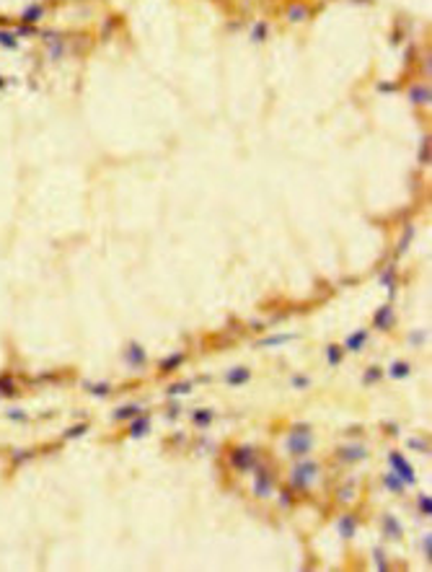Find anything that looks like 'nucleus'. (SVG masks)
<instances>
[{
	"mask_svg": "<svg viewBox=\"0 0 432 572\" xmlns=\"http://www.w3.org/2000/svg\"><path fill=\"white\" fill-rule=\"evenodd\" d=\"M192 419H194V425H199V427H207V425L212 422V412H210V409H197V412L192 414Z\"/></svg>",
	"mask_w": 432,
	"mask_h": 572,
	"instance_id": "obj_12",
	"label": "nucleus"
},
{
	"mask_svg": "<svg viewBox=\"0 0 432 572\" xmlns=\"http://www.w3.org/2000/svg\"><path fill=\"white\" fill-rule=\"evenodd\" d=\"M140 412H142V409H140L137 404H127V407H122V409L114 412V417H117V419H132V417H137Z\"/></svg>",
	"mask_w": 432,
	"mask_h": 572,
	"instance_id": "obj_11",
	"label": "nucleus"
},
{
	"mask_svg": "<svg viewBox=\"0 0 432 572\" xmlns=\"http://www.w3.org/2000/svg\"><path fill=\"white\" fill-rule=\"evenodd\" d=\"M280 502H282V505H290V502H293L290 492H282V495H280Z\"/></svg>",
	"mask_w": 432,
	"mask_h": 572,
	"instance_id": "obj_29",
	"label": "nucleus"
},
{
	"mask_svg": "<svg viewBox=\"0 0 432 572\" xmlns=\"http://www.w3.org/2000/svg\"><path fill=\"white\" fill-rule=\"evenodd\" d=\"M326 357H329V363H331V365H339V363H342V357H344V352H342V347H336V345H329V350H326Z\"/></svg>",
	"mask_w": 432,
	"mask_h": 572,
	"instance_id": "obj_17",
	"label": "nucleus"
},
{
	"mask_svg": "<svg viewBox=\"0 0 432 572\" xmlns=\"http://www.w3.org/2000/svg\"><path fill=\"white\" fill-rule=\"evenodd\" d=\"M365 339H367V332H365V329H357V332H355V334H352V337H350L347 342H344V350H350V352H357V350L362 347V342H365Z\"/></svg>",
	"mask_w": 432,
	"mask_h": 572,
	"instance_id": "obj_8",
	"label": "nucleus"
},
{
	"mask_svg": "<svg viewBox=\"0 0 432 572\" xmlns=\"http://www.w3.org/2000/svg\"><path fill=\"white\" fill-rule=\"evenodd\" d=\"M189 388H192V383H176V386L168 388V394H171V396H179V394H187Z\"/></svg>",
	"mask_w": 432,
	"mask_h": 572,
	"instance_id": "obj_20",
	"label": "nucleus"
},
{
	"mask_svg": "<svg viewBox=\"0 0 432 572\" xmlns=\"http://www.w3.org/2000/svg\"><path fill=\"white\" fill-rule=\"evenodd\" d=\"M0 44L3 47H16V37L8 34V32H0Z\"/></svg>",
	"mask_w": 432,
	"mask_h": 572,
	"instance_id": "obj_21",
	"label": "nucleus"
},
{
	"mask_svg": "<svg viewBox=\"0 0 432 572\" xmlns=\"http://www.w3.org/2000/svg\"><path fill=\"white\" fill-rule=\"evenodd\" d=\"M311 445H313L311 435H300V433H293L290 438H287V448H290V453H295V456H308Z\"/></svg>",
	"mask_w": 432,
	"mask_h": 572,
	"instance_id": "obj_3",
	"label": "nucleus"
},
{
	"mask_svg": "<svg viewBox=\"0 0 432 572\" xmlns=\"http://www.w3.org/2000/svg\"><path fill=\"white\" fill-rule=\"evenodd\" d=\"M383 528H386V531H388V533H391L393 538H398V536H401V526L396 523V518H393V516H386V523H383Z\"/></svg>",
	"mask_w": 432,
	"mask_h": 572,
	"instance_id": "obj_18",
	"label": "nucleus"
},
{
	"mask_svg": "<svg viewBox=\"0 0 432 572\" xmlns=\"http://www.w3.org/2000/svg\"><path fill=\"white\" fill-rule=\"evenodd\" d=\"M254 450L249 448V445H241V448H236L233 450V456H230V461H233V466L236 469H241V471H246L251 464H254V456H251Z\"/></svg>",
	"mask_w": 432,
	"mask_h": 572,
	"instance_id": "obj_4",
	"label": "nucleus"
},
{
	"mask_svg": "<svg viewBox=\"0 0 432 572\" xmlns=\"http://www.w3.org/2000/svg\"><path fill=\"white\" fill-rule=\"evenodd\" d=\"M388 373H391L393 378H404V376H409V365L398 360V363H393V365H391V370H388Z\"/></svg>",
	"mask_w": 432,
	"mask_h": 572,
	"instance_id": "obj_16",
	"label": "nucleus"
},
{
	"mask_svg": "<svg viewBox=\"0 0 432 572\" xmlns=\"http://www.w3.org/2000/svg\"><path fill=\"white\" fill-rule=\"evenodd\" d=\"M293 383H295V386H305L308 381H305V378H293Z\"/></svg>",
	"mask_w": 432,
	"mask_h": 572,
	"instance_id": "obj_31",
	"label": "nucleus"
},
{
	"mask_svg": "<svg viewBox=\"0 0 432 572\" xmlns=\"http://www.w3.org/2000/svg\"><path fill=\"white\" fill-rule=\"evenodd\" d=\"M381 376H383V373H381L378 368H370V370H367V376H365V383H376Z\"/></svg>",
	"mask_w": 432,
	"mask_h": 572,
	"instance_id": "obj_22",
	"label": "nucleus"
},
{
	"mask_svg": "<svg viewBox=\"0 0 432 572\" xmlns=\"http://www.w3.org/2000/svg\"><path fill=\"white\" fill-rule=\"evenodd\" d=\"M130 363H132V365H135V363H137V365H142V363H145V355H142V347H137V345H132V347H130Z\"/></svg>",
	"mask_w": 432,
	"mask_h": 572,
	"instance_id": "obj_19",
	"label": "nucleus"
},
{
	"mask_svg": "<svg viewBox=\"0 0 432 572\" xmlns=\"http://www.w3.org/2000/svg\"><path fill=\"white\" fill-rule=\"evenodd\" d=\"M88 430V425H80V427H75V430H68V438H78L80 433H85Z\"/></svg>",
	"mask_w": 432,
	"mask_h": 572,
	"instance_id": "obj_27",
	"label": "nucleus"
},
{
	"mask_svg": "<svg viewBox=\"0 0 432 572\" xmlns=\"http://www.w3.org/2000/svg\"><path fill=\"white\" fill-rule=\"evenodd\" d=\"M388 461H391V466H393L396 476H398L401 481H404V484H414V481H417L414 469L404 461V456H401V453H391V456H388Z\"/></svg>",
	"mask_w": 432,
	"mask_h": 572,
	"instance_id": "obj_2",
	"label": "nucleus"
},
{
	"mask_svg": "<svg viewBox=\"0 0 432 572\" xmlns=\"http://www.w3.org/2000/svg\"><path fill=\"white\" fill-rule=\"evenodd\" d=\"M106 391H109V383H99L94 388V394H99V396H106Z\"/></svg>",
	"mask_w": 432,
	"mask_h": 572,
	"instance_id": "obj_28",
	"label": "nucleus"
},
{
	"mask_svg": "<svg viewBox=\"0 0 432 572\" xmlns=\"http://www.w3.org/2000/svg\"><path fill=\"white\" fill-rule=\"evenodd\" d=\"M419 507H422V513H427V516L432 513V502H429V497H427V495H422V497H419Z\"/></svg>",
	"mask_w": 432,
	"mask_h": 572,
	"instance_id": "obj_24",
	"label": "nucleus"
},
{
	"mask_svg": "<svg viewBox=\"0 0 432 572\" xmlns=\"http://www.w3.org/2000/svg\"><path fill=\"white\" fill-rule=\"evenodd\" d=\"M409 99H412V104H429V91L424 88V85H419V88H414L412 94H409Z\"/></svg>",
	"mask_w": 432,
	"mask_h": 572,
	"instance_id": "obj_13",
	"label": "nucleus"
},
{
	"mask_svg": "<svg viewBox=\"0 0 432 572\" xmlns=\"http://www.w3.org/2000/svg\"><path fill=\"white\" fill-rule=\"evenodd\" d=\"M316 474H319V466H316L313 461H303V464H298V466H295V471H293V487L305 490Z\"/></svg>",
	"mask_w": 432,
	"mask_h": 572,
	"instance_id": "obj_1",
	"label": "nucleus"
},
{
	"mask_svg": "<svg viewBox=\"0 0 432 572\" xmlns=\"http://www.w3.org/2000/svg\"><path fill=\"white\" fill-rule=\"evenodd\" d=\"M254 492H256L259 497H267V495L272 492V476H269V471H267V469H259V474H256V484H254Z\"/></svg>",
	"mask_w": 432,
	"mask_h": 572,
	"instance_id": "obj_5",
	"label": "nucleus"
},
{
	"mask_svg": "<svg viewBox=\"0 0 432 572\" xmlns=\"http://www.w3.org/2000/svg\"><path fill=\"white\" fill-rule=\"evenodd\" d=\"M225 381H228L230 386L246 383V381H249V370H246V368H233V370H230V373L225 376Z\"/></svg>",
	"mask_w": 432,
	"mask_h": 572,
	"instance_id": "obj_9",
	"label": "nucleus"
},
{
	"mask_svg": "<svg viewBox=\"0 0 432 572\" xmlns=\"http://www.w3.org/2000/svg\"><path fill=\"white\" fill-rule=\"evenodd\" d=\"M383 484H386L388 490H393V492H401V490H404V481H401V479H398V476H396L393 471L383 476Z\"/></svg>",
	"mask_w": 432,
	"mask_h": 572,
	"instance_id": "obj_14",
	"label": "nucleus"
},
{
	"mask_svg": "<svg viewBox=\"0 0 432 572\" xmlns=\"http://www.w3.org/2000/svg\"><path fill=\"white\" fill-rule=\"evenodd\" d=\"M367 456V448L365 445H344L339 448V459L342 461H360Z\"/></svg>",
	"mask_w": 432,
	"mask_h": 572,
	"instance_id": "obj_6",
	"label": "nucleus"
},
{
	"mask_svg": "<svg viewBox=\"0 0 432 572\" xmlns=\"http://www.w3.org/2000/svg\"><path fill=\"white\" fill-rule=\"evenodd\" d=\"M264 32H267V28H264V26H256V28H254V42H256L259 37H264Z\"/></svg>",
	"mask_w": 432,
	"mask_h": 572,
	"instance_id": "obj_30",
	"label": "nucleus"
},
{
	"mask_svg": "<svg viewBox=\"0 0 432 572\" xmlns=\"http://www.w3.org/2000/svg\"><path fill=\"white\" fill-rule=\"evenodd\" d=\"M388 324H391V308L386 306V308H381V311L376 313V326H378V329H386Z\"/></svg>",
	"mask_w": 432,
	"mask_h": 572,
	"instance_id": "obj_15",
	"label": "nucleus"
},
{
	"mask_svg": "<svg viewBox=\"0 0 432 572\" xmlns=\"http://www.w3.org/2000/svg\"><path fill=\"white\" fill-rule=\"evenodd\" d=\"M179 363H181V355L176 352V355H171V357H168V360L163 363V370H171V368H174V365H179Z\"/></svg>",
	"mask_w": 432,
	"mask_h": 572,
	"instance_id": "obj_23",
	"label": "nucleus"
},
{
	"mask_svg": "<svg viewBox=\"0 0 432 572\" xmlns=\"http://www.w3.org/2000/svg\"><path fill=\"white\" fill-rule=\"evenodd\" d=\"M300 18H305V11L303 8H293L290 11V21H300Z\"/></svg>",
	"mask_w": 432,
	"mask_h": 572,
	"instance_id": "obj_25",
	"label": "nucleus"
},
{
	"mask_svg": "<svg viewBox=\"0 0 432 572\" xmlns=\"http://www.w3.org/2000/svg\"><path fill=\"white\" fill-rule=\"evenodd\" d=\"M148 430H150V417L140 412V414L135 417V422H132V430H130V435H132V438H142Z\"/></svg>",
	"mask_w": 432,
	"mask_h": 572,
	"instance_id": "obj_7",
	"label": "nucleus"
},
{
	"mask_svg": "<svg viewBox=\"0 0 432 572\" xmlns=\"http://www.w3.org/2000/svg\"><path fill=\"white\" fill-rule=\"evenodd\" d=\"M287 339H290V337H272V339H264L262 345H264V347H267V345H280V342H287Z\"/></svg>",
	"mask_w": 432,
	"mask_h": 572,
	"instance_id": "obj_26",
	"label": "nucleus"
},
{
	"mask_svg": "<svg viewBox=\"0 0 432 572\" xmlns=\"http://www.w3.org/2000/svg\"><path fill=\"white\" fill-rule=\"evenodd\" d=\"M355 528H357V523H355V518H352V516H344V518H342L339 531H342V536H344V538H352V536H355Z\"/></svg>",
	"mask_w": 432,
	"mask_h": 572,
	"instance_id": "obj_10",
	"label": "nucleus"
}]
</instances>
